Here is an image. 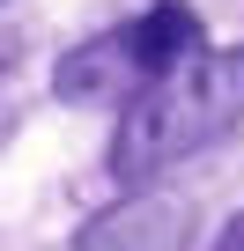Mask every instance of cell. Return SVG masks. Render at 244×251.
Masks as SVG:
<instances>
[{"label":"cell","mask_w":244,"mask_h":251,"mask_svg":"<svg viewBox=\"0 0 244 251\" xmlns=\"http://www.w3.org/2000/svg\"><path fill=\"white\" fill-rule=\"evenodd\" d=\"M118 37H126V59H134L141 89H156L163 74H178L185 59H200V15L185 8V0H156L134 30H118Z\"/></svg>","instance_id":"3957f363"},{"label":"cell","mask_w":244,"mask_h":251,"mask_svg":"<svg viewBox=\"0 0 244 251\" xmlns=\"http://www.w3.org/2000/svg\"><path fill=\"white\" fill-rule=\"evenodd\" d=\"M215 251H244V207H237V214H229V229H222V236H215Z\"/></svg>","instance_id":"5b68a950"},{"label":"cell","mask_w":244,"mask_h":251,"mask_svg":"<svg viewBox=\"0 0 244 251\" xmlns=\"http://www.w3.org/2000/svg\"><path fill=\"white\" fill-rule=\"evenodd\" d=\"M52 89L67 96V103H104V96H141V74H134V59H126V37H89L81 52H67L59 67H52Z\"/></svg>","instance_id":"277c9868"},{"label":"cell","mask_w":244,"mask_h":251,"mask_svg":"<svg viewBox=\"0 0 244 251\" xmlns=\"http://www.w3.org/2000/svg\"><path fill=\"white\" fill-rule=\"evenodd\" d=\"M237 118H244V45H215L126 103V118L111 133V177L141 185V177L215 148L222 133H237Z\"/></svg>","instance_id":"6da1fadb"},{"label":"cell","mask_w":244,"mask_h":251,"mask_svg":"<svg viewBox=\"0 0 244 251\" xmlns=\"http://www.w3.org/2000/svg\"><path fill=\"white\" fill-rule=\"evenodd\" d=\"M192 244V207L178 192H134L74 229V251H185Z\"/></svg>","instance_id":"7a4b0ae2"}]
</instances>
